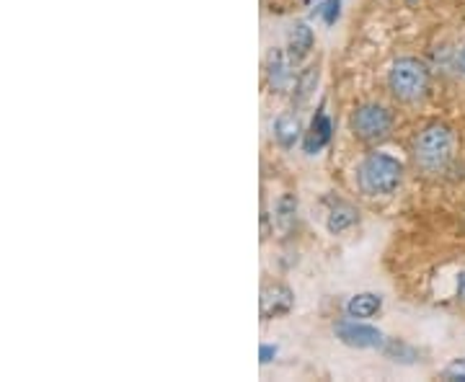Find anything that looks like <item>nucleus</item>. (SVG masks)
<instances>
[{
	"label": "nucleus",
	"mask_w": 465,
	"mask_h": 382,
	"mask_svg": "<svg viewBox=\"0 0 465 382\" xmlns=\"http://www.w3.org/2000/svg\"><path fill=\"white\" fill-rule=\"evenodd\" d=\"M329 140H331V119L326 117V109L321 106L313 122H311V130L305 134V150L308 152H318V150L329 145Z\"/></svg>",
	"instance_id": "obj_9"
},
{
	"label": "nucleus",
	"mask_w": 465,
	"mask_h": 382,
	"mask_svg": "<svg viewBox=\"0 0 465 382\" xmlns=\"http://www.w3.org/2000/svg\"><path fill=\"white\" fill-rule=\"evenodd\" d=\"M382 310V298L378 292H360L347 302V318L354 320H370Z\"/></svg>",
	"instance_id": "obj_8"
},
{
	"label": "nucleus",
	"mask_w": 465,
	"mask_h": 382,
	"mask_svg": "<svg viewBox=\"0 0 465 382\" xmlns=\"http://www.w3.org/2000/svg\"><path fill=\"white\" fill-rule=\"evenodd\" d=\"M409 3H414V0H409Z\"/></svg>",
	"instance_id": "obj_21"
},
{
	"label": "nucleus",
	"mask_w": 465,
	"mask_h": 382,
	"mask_svg": "<svg viewBox=\"0 0 465 382\" xmlns=\"http://www.w3.org/2000/svg\"><path fill=\"white\" fill-rule=\"evenodd\" d=\"M336 338L351 349H382L385 347L382 331H378L375 326H367L362 320H354V318L336 323Z\"/></svg>",
	"instance_id": "obj_5"
},
{
	"label": "nucleus",
	"mask_w": 465,
	"mask_h": 382,
	"mask_svg": "<svg viewBox=\"0 0 465 382\" xmlns=\"http://www.w3.org/2000/svg\"><path fill=\"white\" fill-rule=\"evenodd\" d=\"M432 73L419 57H399L388 70V91L401 103H416L430 93Z\"/></svg>",
	"instance_id": "obj_2"
},
{
	"label": "nucleus",
	"mask_w": 465,
	"mask_h": 382,
	"mask_svg": "<svg viewBox=\"0 0 465 382\" xmlns=\"http://www.w3.org/2000/svg\"><path fill=\"white\" fill-rule=\"evenodd\" d=\"M295 215H298V197L295 194H282L280 201H277V222H280V228L290 230V225L295 222Z\"/></svg>",
	"instance_id": "obj_15"
},
{
	"label": "nucleus",
	"mask_w": 465,
	"mask_h": 382,
	"mask_svg": "<svg viewBox=\"0 0 465 382\" xmlns=\"http://www.w3.org/2000/svg\"><path fill=\"white\" fill-rule=\"evenodd\" d=\"M290 67H292L290 65V57L282 50L272 52L269 65H266V78H269V85L274 91H287V85L292 81V70Z\"/></svg>",
	"instance_id": "obj_11"
},
{
	"label": "nucleus",
	"mask_w": 465,
	"mask_h": 382,
	"mask_svg": "<svg viewBox=\"0 0 465 382\" xmlns=\"http://www.w3.org/2000/svg\"><path fill=\"white\" fill-rule=\"evenodd\" d=\"M300 134H302V124H300L298 114H282V117L274 122V140H277L280 148H295Z\"/></svg>",
	"instance_id": "obj_12"
},
{
	"label": "nucleus",
	"mask_w": 465,
	"mask_h": 382,
	"mask_svg": "<svg viewBox=\"0 0 465 382\" xmlns=\"http://www.w3.org/2000/svg\"><path fill=\"white\" fill-rule=\"evenodd\" d=\"M458 70L465 75V44L460 47V52H458Z\"/></svg>",
	"instance_id": "obj_19"
},
{
	"label": "nucleus",
	"mask_w": 465,
	"mask_h": 382,
	"mask_svg": "<svg viewBox=\"0 0 465 382\" xmlns=\"http://www.w3.org/2000/svg\"><path fill=\"white\" fill-rule=\"evenodd\" d=\"M445 377H448V380H465V359L452 362V365L448 367V372H445Z\"/></svg>",
	"instance_id": "obj_17"
},
{
	"label": "nucleus",
	"mask_w": 465,
	"mask_h": 382,
	"mask_svg": "<svg viewBox=\"0 0 465 382\" xmlns=\"http://www.w3.org/2000/svg\"><path fill=\"white\" fill-rule=\"evenodd\" d=\"M360 189L370 197H388L403 181V163L388 152H370L357 171Z\"/></svg>",
	"instance_id": "obj_3"
},
{
	"label": "nucleus",
	"mask_w": 465,
	"mask_h": 382,
	"mask_svg": "<svg viewBox=\"0 0 465 382\" xmlns=\"http://www.w3.org/2000/svg\"><path fill=\"white\" fill-rule=\"evenodd\" d=\"M318 85V65L308 67L298 81H295V93H292V106H302L305 101L311 99V93L316 91Z\"/></svg>",
	"instance_id": "obj_13"
},
{
	"label": "nucleus",
	"mask_w": 465,
	"mask_h": 382,
	"mask_svg": "<svg viewBox=\"0 0 465 382\" xmlns=\"http://www.w3.org/2000/svg\"><path fill=\"white\" fill-rule=\"evenodd\" d=\"M360 222V212L349 204V201L336 200L329 210V217H326V228L331 235H341L351 230L354 225Z\"/></svg>",
	"instance_id": "obj_7"
},
{
	"label": "nucleus",
	"mask_w": 465,
	"mask_h": 382,
	"mask_svg": "<svg viewBox=\"0 0 465 382\" xmlns=\"http://www.w3.org/2000/svg\"><path fill=\"white\" fill-rule=\"evenodd\" d=\"M385 357L388 359H393V362H401V365H414L419 362V351L414 347H409L406 341H401V338H391V341H385Z\"/></svg>",
	"instance_id": "obj_14"
},
{
	"label": "nucleus",
	"mask_w": 465,
	"mask_h": 382,
	"mask_svg": "<svg viewBox=\"0 0 465 382\" xmlns=\"http://www.w3.org/2000/svg\"><path fill=\"white\" fill-rule=\"evenodd\" d=\"M351 132L362 142H382L393 132V114L382 103H362L351 114Z\"/></svg>",
	"instance_id": "obj_4"
},
{
	"label": "nucleus",
	"mask_w": 465,
	"mask_h": 382,
	"mask_svg": "<svg viewBox=\"0 0 465 382\" xmlns=\"http://www.w3.org/2000/svg\"><path fill=\"white\" fill-rule=\"evenodd\" d=\"M458 298L465 299V271L460 274V279H458Z\"/></svg>",
	"instance_id": "obj_20"
},
{
	"label": "nucleus",
	"mask_w": 465,
	"mask_h": 382,
	"mask_svg": "<svg viewBox=\"0 0 465 382\" xmlns=\"http://www.w3.org/2000/svg\"><path fill=\"white\" fill-rule=\"evenodd\" d=\"M339 14H341V0H329V3L323 5V21H326L329 26L336 24Z\"/></svg>",
	"instance_id": "obj_16"
},
{
	"label": "nucleus",
	"mask_w": 465,
	"mask_h": 382,
	"mask_svg": "<svg viewBox=\"0 0 465 382\" xmlns=\"http://www.w3.org/2000/svg\"><path fill=\"white\" fill-rule=\"evenodd\" d=\"M455 152V134L448 124L432 122L427 124L414 142V161L416 168L427 176H437L450 166Z\"/></svg>",
	"instance_id": "obj_1"
},
{
	"label": "nucleus",
	"mask_w": 465,
	"mask_h": 382,
	"mask_svg": "<svg viewBox=\"0 0 465 382\" xmlns=\"http://www.w3.org/2000/svg\"><path fill=\"white\" fill-rule=\"evenodd\" d=\"M313 44H316V34H313V29H311L305 21L292 24V29H290V39H287L290 57H292V60H302L308 52L313 50Z\"/></svg>",
	"instance_id": "obj_10"
},
{
	"label": "nucleus",
	"mask_w": 465,
	"mask_h": 382,
	"mask_svg": "<svg viewBox=\"0 0 465 382\" xmlns=\"http://www.w3.org/2000/svg\"><path fill=\"white\" fill-rule=\"evenodd\" d=\"M259 357H262V365L272 362V359L277 357V347H272V344H264V347H262V351H259Z\"/></svg>",
	"instance_id": "obj_18"
},
{
	"label": "nucleus",
	"mask_w": 465,
	"mask_h": 382,
	"mask_svg": "<svg viewBox=\"0 0 465 382\" xmlns=\"http://www.w3.org/2000/svg\"><path fill=\"white\" fill-rule=\"evenodd\" d=\"M292 305H295V295L290 287H284V284L264 287V292H262V318L264 320L287 316L292 310Z\"/></svg>",
	"instance_id": "obj_6"
}]
</instances>
